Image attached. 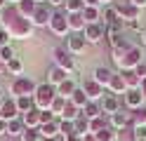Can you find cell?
Masks as SVG:
<instances>
[{"mask_svg": "<svg viewBox=\"0 0 146 141\" xmlns=\"http://www.w3.org/2000/svg\"><path fill=\"white\" fill-rule=\"evenodd\" d=\"M83 92L87 94L90 101H102V99H104V87H102L94 78H87V80L83 82Z\"/></svg>", "mask_w": 146, "mask_h": 141, "instance_id": "obj_11", "label": "cell"}, {"mask_svg": "<svg viewBox=\"0 0 146 141\" xmlns=\"http://www.w3.org/2000/svg\"><path fill=\"white\" fill-rule=\"evenodd\" d=\"M132 113L130 111H118V113H113V115L111 118H108V125H111L113 129H123V127H127V125H132Z\"/></svg>", "mask_w": 146, "mask_h": 141, "instance_id": "obj_14", "label": "cell"}, {"mask_svg": "<svg viewBox=\"0 0 146 141\" xmlns=\"http://www.w3.org/2000/svg\"><path fill=\"white\" fill-rule=\"evenodd\" d=\"M80 113H83V111H80V108H78V106H76L73 101H66V106H64V113H61V120L76 122V120L80 118Z\"/></svg>", "mask_w": 146, "mask_h": 141, "instance_id": "obj_19", "label": "cell"}, {"mask_svg": "<svg viewBox=\"0 0 146 141\" xmlns=\"http://www.w3.org/2000/svg\"><path fill=\"white\" fill-rule=\"evenodd\" d=\"M64 3H66V0H47V5H50V7H61Z\"/></svg>", "mask_w": 146, "mask_h": 141, "instance_id": "obj_48", "label": "cell"}, {"mask_svg": "<svg viewBox=\"0 0 146 141\" xmlns=\"http://www.w3.org/2000/svg\"><path fill=\"white\" fill-rule=\"evenodd\" d=\"M33 3H38V5H40V3H47V0H33Z\"/></svg>", "mask_w": 146, "mask_h": 141, "instance_id": "obj_58", "label": "cell"}, {"mask_svg": "<svg viewBox=\"0 0 146 141\" xmlns=\"http://www.w3.org/2000/svg\"><path fill=\"white\" fill-rule=\"evenodd\" d=\"M0 120H3V108H0Z\"/></svg>", "mask_w": 146, "mask_h": 141, "instance_id": "obj_61", "label": "cell"}, {"mask_svg": "<svg viewBox=\"0 0 146 141\" xmlns=\"http://www.w3.org/2000/svg\"><path fill=\"white\" fill-rule=\"evenodd\" d=\"M0 47H10V33L5 28H0Z\"/></svg>", "mask_w": 146, "mask_h": 141, "instance_id": "obj_43", "label": "cell"}, {"mask_svg": "<svg viewBox=\"0 0 146 141\" xmlns=\"http://www.w3.org/2000/svg\"><path fill=\"white\" fill-rule=\"evenodd\" d=\"M111 3H118V0H102V5H111Z\"/></svg>", "mask_w": 146, "mask_h": 141, "instance_id": "obj_55", "label": "cell"}, {"mask_svg": "<svg viewBox=\"0 0 146 141\" xmlns=\"http://www.w3.org/2000/svg\"><path fill=\"white\" fill-rule=\"evenodd\" d=\"M108 89H111V94H113V97H118V94H125V92H127V85H125L123 73H113V78H111V85H108Z\"/></svg>", "mask_w": 146, "mask_h": 141, "instance_id": "obj_18", "label": "cell"}, {"mask_svg": "<svg viewBox=\"0 0 146 141\" xmlns=\"http://www.w3.org/2000/svg\"><path fill=\"white\" fill-rule=\"evenodd\" d=\"M47 28H50V33L57 35V38H68V35H71V28H68V14L64 12V9H54Z\"/></svg>", "mask_w": 146, "mask_h": 141, "instance_id": "obj_3", "label": "cell"}, {"mask_svg": "<svg viewBox=\"0 0 146 141\" xmlns=\"http://www.w3.org/2000/svg\"><path fill=\"white\" fill-rule=\"evenodd\" d=\"M97 136V141H115V129L108 125V127H104L99 134H94Z\"/></svg>", "mask_w": 146, "mask_h": 141, "instance_id": "obj_38", "label": "cell"}, {"mask_svg": "<svg viewBox=\"0 0 146 141\" xmlns=\"http://www.w3.org/2000/svg\"><path fill=\"white\" fill-rule=\"evenodd\" d=\"M83 35H85L87 45H97L102 38H106V24H104V21H99V24H87L85 31H83Z\"/></svg>", "mask_w": 146, "mask_h": 141, "instance_id": "obj_8", "label": "cell"}, {"mask_svg": "<svg viewBox=\"0 0 146 141\" xmlns=\"http://www.w3.org/2000/svg\"><path fill=\"white\" fill-rule=\"evenodd\" d=\"M102 19H104V24H106V26L115 24L118 19H120V17H118V9H115V5H106V7H104V12H102Z\"/></svg>", "mask_w": 146, "mask_h": 141, "instance_id": "obj_29", "label": "cell"}, {"mask_svg": "<svg viewBox=\"0 0 146 141\" xmlns=\"http://www.w3.org/2000/svg\"><path fill=\"white\" fill-rule=\"evenodd\" d=\"M73 92H76V82H73L71 78H68V80H64L59 87H57V94H59V97H64V99H71V97H73Z\"/></svg>", "mask_w": 146, "mask_h": 141, "instance_id": "obj_28", "label": "cell"}, {"mask_svg": "<svg viewBox=\"0 0 146 141\" xmlns=\"http://www.w3.org/2000/svg\"><path fill=\"white\" fill-rule=\"evenodd\" d=\"M12 97L14 99H19V97H33L35 89H38V85H35L29 75H19V78H14L12 80Z\"/></svg>", "mask_w": 146, "mask_h": 141, "instance_id": "obj_4", "label": "cell"}, {"mask_svg": "<svg viewBox=\"0 0 146 141\" xmlns=\"http://www.w3.org/2000/svg\"><path fill=\"white\" fill-rule=\"evenodd\" d=\"M139 64H144V61H141V47H130V50L125 52V56H123L115 66H118L120 71H134Z\"/></svg>", "mask_w": 146, "mask_h": 141, "instance_id": "obj_5", "label": "cell"}, {"mask_svg": "<svg viewBox=\"0 0 146 141\" xmlns=\"http://www.w3.org/2000/svg\"><path fill=\"white\" fill-rule=\"evenodd\" d=\"M85 19L83 14H68V28H71V33H83L85 31Z\"/></svg>", "mask_w": 146, "mask_h": 141, "instance_id": "obj_22", "label": "cell"}, {"mask_svg": "<svg viewBox=\"0 0 146 141\" xmlns=\"http://www.w3.org/2000/svg\"><path fill=\"white\" fill-rule=\"evenodd\" d=\"M83 19H85V24H99L102 9H99V7H85L83 9Z\"/></svg>", "mask_w": 146, "mask_h": 141, "instance_id": "obj_27", "label": "cell"}, {"mask_svg": "<svg viewBox=\"0 0 146 141\" xmlns=\"http://www.w3.org/2000/svg\"><path fill=\"white\" fill-rule=\"evenodd\" d=\"M42 141H57V139H42Z\"/></svg>", "mask_w": 146, "mask_h": 141, "instance_id": "obj_60", "label": "cell"}, {"mask_svg": "<svg viewBox=\"0 0 146 141\" xmlns=\"http://www.w3.org/2000/svg\"><path fill=\"white\" fill-rule=\"evenodd\" d=\"M7 5H10V3H7V0H0V12H3V9H5Z\"/></svg>", "mask_w": 146, "mask_h": 141, "instance_id": "obj_53", "label": "cell"}, {"mask_svg": "<svg viewBox=\"0 0 146 141\" xmlns=\"http://www.w3.org/2000/svg\"><path fill=\"white\" fill-rule=\"evenodd\" d=\"M0 21H3V28L10 33V38H14V40H29L35 28L31 24V19L19 14L17 5H7L3 9V14H0Z\"/></svg>", "mask_w": 146, "mask_h": 141, "instance_id": "obj_1", "label": "cell"}, {"mask_svg": "<svg viewBox=\"0 0 146 141\" xmlns=\"http://www.w3.org/2000/svg\"><path fill=\"white\" fill-rule=\"evenodd\" d=\"M132 113V127H146V106L137 108V111H130Z\"/></svg>", "mask_w": 146, "mask_h": 141, "instance_id": "obj_30", "label": "cell"}, {"mask_svg": "<svg viewBox=\"0 0 146 141\" xmlns=\"http://www.w3.org/2000/svg\"><path fill=\"white\" fill-rule=\"evenodd\" d=\"M83 9H85V0H66L64 3L66 14H83Z\"/></svg>", "mask_w": 146, "mask_h": 141, "instance_id": "obj_25", "label": "cell"}, {"mask_svg": "<svg viewBox=\"0 0 146 141\" xmlns=\"http://www.w3.org/2000/svg\"><path fill=\"white\" fill-rule=\"evenodd\" d=\"M115 9H118V17H120L125 24L137 21V19H139V12H141V9H137L130 0H118V3H115Z\"/></svg>", "mask_w": 146, "mask_h": 141, "instance_id": "obj_6", "label": "cell"}, {"mask_svg": "<svg viewBox=\"0 0 146 141\" xmlns=\"http://www.w3.org/2000/svg\"><path fill=\"white\" fill-rule=\"evenodd\" d=\"M141 101H144V97H141V92H139V89H127V92L123 94V103H125L130 111L141 108Z\"/></svg>", "mask_w": 146, "mask_h": 141, "instance_id": "obj_15", "label": "cell"}, {"mask_svg": "<svg viewBox=\"0 0 146 141\" xmlns=\"http://www.w3.org/2000/svg\"><path fill=\"white\" fill-rule=\"evenodd\" d=\"M3 99H5V94H3V89H0V103H3Z\"/></svg>", "mask_w": 146, "mask_h": 141, "instance_id": "obj_57", "label": "cell"}, {"mask_svg": "<svg viewBox=\"0 0 146 141\" xmlns=\"http://www.w3.org/2000/svg\"><path fill=\"white\" fill-rule=\"evenodd\" d=\"M21 71H24V64H21V59H17V56H14V59L7 64V73H12V75H17V78H19Z\"/></svg>", "mask_w": 146, "mask_h": 141, "instance_id": "obj_39", "label": "cell"}, {"mask_svg": "<svg viewBox=\"0 0 146 141\" xmlns=\"http://www.w3.org/2000/svg\"><path fill=\"white\" fill-rule=\"evenodd\" d=\"M83 115H85L87 120H94V118H99V115H104V113H102V106H99V101H90L87 106L83 108Z\"/></svg>", "mask_w": 146, "mask_h": 141, "instance_id": "obj_26", "label": "cell"}, {"mask_svg": "<svg viewBox=\"0 0 146 141\" xmlns=\"http://www.w3.org/2000/svg\"><path fill=\"white\" fill-rule=\"evenodd\" d=\"M130 3H132L137 9H144V7H146V0H130Z\"/></svg>", "mask_w": 146, "mask_h": 141, "instance_id": "obj_46", "label": "cell"}, {"mask_svg": "<svg viewBox=\"0 0 146 141\" xmlns=\"http://www.w3.org/2000/svg\"><path fill=\"white\" fill-rule=\"evenodd\" d=\"M130 26H132V28H134V31H141V33H144V26H141V24H139V21H132V24H130Z\"/></svg>", "mask_w": 146, "mask_h": 141, "instance_id": "obj_50", "label": "cell"}, {"mask_svg": "<svg viewBox=\"0 0 146 141\" xmlns=\"http://www.w3.org/2000/svg\"><path fill=\"white\" fill-rule=\"evenodd\" d=\"M83 141H97V136H94V134H85Z\"/></svg>", "mask_w": 146, "mask_h": 141, "instance_id": "obj_52", "label": "cell"}, {"mask_svg": "<svg viewBox=\"0 0 146 141\" xmlns=\"http://www.w3.org/2000/svg\"><path fill=\"white\" fill-rule=\"evenodd\" d=\"M102 0H85V7H99Z\"/></svg>", "mask_w": 146, "mask_h": 141, "instance_id": "obj_47", "label": "cell"}, {"mask_svg": "<svg viewBox=\"0 0 146 141\" xmlns=\"http://www.w3.org/2000/svg\"><path fill=\"white\" fill-rule=\"evenodd\" d=\"M134 73L139 75V80H146V61H144V64H139V66H137V68H134Z\"/></svg>", "mask_w": 146, "mask_h": 141, "instance_id": "obj_44", "label": "cell"}, {"mask_svg": "<svg viewBox=\"0 0 146 141\" xmlns=\"http://www.w3.org/2000/svg\"><path fill=\"white\" fill-rule=\"evenodd\" d=\"M92 78H94L99 85H102V87H108V85H111V78H113V71L106 68V66H99V68H94Z\"/></svg>", "mask_w": 146, "mask_h": 141, "instance_id": "obj_17", "label": "cell"}, {"mask_svg": "<svg viewBox=\"0 0 146 141\" xmlns=\"http://www.w3.org/2000/svg\"><path fill=\"white\" fill-rule=\"evenodd\" d=\"M7 134V120H0V136Z\"/></svg>", "mask_w": 146, "mask_h": 141, "instance_id": "obj_49", "label": "cell"}, {"mask_svg": "<svg viewBox=\"0 0 146 141\" xmlns=\"http://www.w3.org/2000/svg\"><path fill=\"white\" fill-rule=\"evenodd\" d=\"M21 122H24L26 129H40V111L33 108V111H29V113H24V115H21Z\"/></svg>", "mask_w": 146, "mask_h": 141, "instance_id": "obj_16", "label": "cell"}, {"mask_svg": "<svg viewBox=\"0 0 146 141\" xmlns=\"http://www.w3.org/2000/svg\"><path fill=\"white\" fill-rule=\"evenodd\" d=\"M66 101H68V99L57 97V99L52 101V106H50V111H52V113H54V115H57L59 120H61V113H64V106H66Z\"/></svg>", "mask_w": 146, "mask_h": 141, "instance_id": "obj_37", "label": "cell"}, {"mask_svg": "<svg viewBox=\"0 0 146 141\" xmlns=\"http://www.w3.org/2000/svg\"><path fill=\"white\" fill-rule=\"evenodd\" d=\"M64 80H68V73L66 71H61V68H57V66H54V68L50 71V85H52V87H59V85L64 82Z\"/></svg>", "mask_w": 146, "mask_h": 141, "instance_id": "obj_24", "label": "cell"}, {"mask_svg": "<svg viewBox=\"0 0 146 141\" xmlns=\"http://www.w3.org/2000/svg\"><path fill=\"white\" fill-rule=\"evenodd\" d=\"M40 136L42 139H57L59 136V120H54V122H47V125H40Z\"/></svg>", "mask_w": 146, "mask_h": 141, "instance_id": "obj_20", "label": "cell"}, {"mask_svg": "<svg viewBox=\"0 0 146 141\" xmlns=\"http://www.w3.org/2000/svg\"><path fill=\"white\" fill-rule=\"evenodd\" d=\"M99 106H102V113H104V115H108V118H111L113 113H118V111H120V99H118V97H113V94H104V99L99 101Z\"/></svg>", "mask_w": 146, "mask_h": 141, "instance_id": "obj_13", "label": "cell"}, {"mask_svg": "<svg viewBox=\"0 0 146 141\" xmlns=\"http://www.w3.org/2000/svg\"><path fill=\"white\" fill-rule=\"evenodd\" d=\"M24 122H21V118L19 120H10V122H7V134H10V136H21L24 134Z\"/></svg>", "mask_w": 146, "mask_h": 141, "instance_id": "obj_35", "label": "cell"}, {"mask_svg": "<svg viewBox=\"0 0 146 141\" xmlns=\"http://www.w3.org/2000/svg\"><path fill=\"white\" fill-rule=\"evenodd\" d=\"M50 19H52V7L47 3H40L38 7H35L33 17H31V24L38 26V28H42V26H50Z\"/></svg>", "mask_w": 146, "mask_h": 141, "instance_id": "obj_9", "label": "cell"}, {"mask_svg": "<svg viewBox=\"0 0 146 141\" xmlns=\"http://www.w3.org/2000/svg\"><path fill=\"white\" fill-rule=\"evenodd\" d=\"M54 120H59L54 113L47 108V111H40V125H47V122H54Z\"/></svg>", "mask_w": 146, "mask_h": 141, "instance_id": "obj_42", "label": "cell"}, {"mask_svg": "<svg viewBox=\"0 0 146 141\" xmlns=\"http://www.w3.org/2000/svg\"><path fill=\"white\" fill-rule=\"evenodd\" d=\"M35 7H38V3H33V0H19V3H17V9H19V14L26 17V19H31V17H33Z\"/></svg>", "mask_w": 146, "mask_h": 141, "instance_id": "obj_23", "label": "cell"}, {"mask_svg": "<svg viewBox=\"0 0 146 141\" xmlns=\"http://www.w3.org/2000/svg\"><path fill=\"white\" fill-rule=\"evenodd\" d=\"M57 97H59V94H57V87H52L50 82L38 85V89H35V94H33L35 108H38V111H47V108L52 106V101L57 99Z\"/></svg>", "mask_w": 146, "mask_h": 141, "instance_id": "obj_2", "label": "cell"}, {"mask_svg": "<svg viewBox=\"0 0 146 141\" xmlns=\"http://www.w3.org/2000/svg\"><path fill=\"white\" fill-rule=\"evenodd\" d=\"M17 108H19L21 115H24V113H29V111H33L35 108L33 97H19V99H17Z\"/></svg>", "mask_w": 146, "mask_h": 141, "instance_id": "obj_34", "label": "cell"}, {"mask_svg": "<svg viewBox=\"0 0 146 141\" xmlns=\"http://www.w3.org/2000/svg\"><path fill=\"white\" fill-rule=\"evenodd\" d=\"M68 101H73V103H76V106H78L80 111H83V108L87 106V103H90V99H87V94L83 92V87H76V92H73V97H71Z\"/></svg>", "mask_w": 146, "mask_h": 141, "instance_id": "obj_33", "label": "cell"}, {"mask_svg": "<svg viewBox=\"0 0 146 141\" xmlns=\"http://www.w3.org/2000/svg\"><path fill=\"white\" fill-rule=\"evenodd\" d=\"M134 129H137V139L146 141V127H134Z\"/></svg>", "mask_w": 146, "mask_h": 141, "instance_id": "obj_45", "label": "cell"}, {"mask_svg": "<svg viewBox=\"0 0 146 141\" xmlns=\"http://www.w3.org/2000/svg\"><path fill=\"white\" fill-rule=\"evenodd\" d=\"M21 141H42V136H40V132H38V129H24Z\"/></svg>", "mask_w": 146, "mask_h": 141, "instance_id": "obj_40", "label": "cell"}, {"mask_svg": "<svg viewBox=\"0 0 146 141\" xmlns=\"http://www.w3.org/2000/svg\"><path fill=\"white\" fill-rule=\"evenodd\" d=\"M120 73H123V78H125V85H127V89H139L141 80H139V75H137L134 71H120Z\"/></svg>", "mask_w": 146, "mask_h": 141, "instance_id": "obj_32", "label": "cell"}, {"mask_svg": "<svg viewBox=\"0 0 146 141\" xmlns=\"http://www.w3.org/2000/svg\"><path fill=\"white\" fill-rule=\"evenodd\" d=\"M104 127H108L106 115H99V118H94V120H90V134H99Z\"/></svg>", "mask_w": 146, "mask_h": 141, "instance_id": "obj_36", "label": "cell"}, {"mask_svg": "<svg viewBox=\"0 0 146 141\" xmlns=\"http://www.w3.org/2000/svg\"><path fill=\"white\" fill-rule=\"evenodd\" d=\"M0 108H3V120H7V122L21 118L19 108H17V99H14V97H5L3 103H0Z\"/></svg>", "mask_w": 146, "mask_h": 141, "instance_id": "obj_10", "label": "cell"}, {"mask_svg": "<svg viewBox=\"0 0 146 141\" xmlns=\"http://www.w3.org/2000/svg\"><path fill=\"white\" fill-rule=\"evenodd\" d=\"M76 141H83V139H76Z\"/></svg>", "mask_w": 146, "mask_h": 141, "instance_id": "obj_62", "label": "cell"}, {"mask_svg": "<svg viewBox=\"0 0 146 141\" xmlns=\"http://www.w3.org/2000/svg\"><path fill=\"white\" fill-rule=\"evenodd\" d=\"M52 56H54V66H57V68L66 71V73H71L73 68H76V64H73V56L68 54L66 47H54Z\"/></svg>", "mask_w": 146, "mask_h": 141, "instance_id": "obj_7", "label": "cell"}, {"mask_svg": "<svg viewBox=\"0 0 146 141\" xmlns=\"http://www.w3.org/2000/svg\"><path fill=\"white\" fill-rule=\"evenodd\" d=\"M115 141H139L137 139V129L132 125H127L123 129H115Z\"/></svg>", "mask_w": 146, "mask_h": 141, "instance_id": "obj_21", "label": "cell"}, {"mask_svg": "<svg viewBox=\"0 0 146 141\" xmlns=\"http://www.w3.org/2000/svg\"><path fill=\"white\" fill-rule=\"evenodd\" d=\"M85 45H87V40H85L83 33H73V35L66 38V50H68V54H80V52H85Z\"/></svg>", "mask_w": 146, "mask_h": 141, "instance_id": "obj_12", "label": "cell"}, {"mask_svg": "<svg viewBox=\"0 0 146 141\" xmlns=\"http://www.w3.org/2000/svg\"><path fill=\"white\" fill-rule=\"evenodd\" d=\"M141 42L146 45V28H144V33H141Z\"/></svg>", "mask_w": 146, "mask_h": 141, "instance_id": "obj_56", "label": "cell"}, {"mask_svg": "<svg viewBox=\"0 0 146 141\" xmlns=\"http://www.w3.org/2000/svg\"><path fill=\"white\" fill-rule=\"evenodd\" d=\"M139 92H141V97L146 99V80H141V85H139Z\"/></svg>", "mask_w": 146, "mask_h": 141, "instance_id": "obj_51", "label": "cell"}, {"mask_svg": "<svg viewBox=\"0 0 146 141\" xmlns=\"http://www.w3.org/2000/svg\"><path fill=\"white\" fill-rule=\"evenodd\" d=\"M5 71H7V66H5V61H3V59H0V73H5Z\"/></svg>", "mask_w": 146, "mask_h": 141, "instance_id": "obj_54", "label": "cell"}, {"mask_svg": "<svg viewBox=\"0 0 146 141\" xmlns=\"http://www.w3.org/2000/svg\"><path fill=\"white\" fill-rule=\"evenodd\" d=\"M7 3H14V5H17V3H19V0H7Z\"/></svg>", "mask_w": 146, "mask_h": 141, "instance_id": "obj_59", "label": "cell"}, {"mask_svg": "<svg viewBox=\"0 0 146 141\" xmlns=\"http://www.w3.org/2000/svg\"><path fill=\"white\" fill-rule=\"evenodd\" d=\"M0 59L5 61V66L14 59V50H12V45H10V47H0Z\"/></svg>", "mask_w": 146, "mask_h": 141, "instance_id": "obj_41", "label": "cell"}, {"mask_svg": "<svg viewBox=\"0 0 146 141\" xmlns=\"http://www.w3.org/2000/svg\"><path fill=\"white\" fill-rule=\"evenodd\" d=\"M73 127H76V134H78L80 139H83L85 134H90V120L83 115V113H80V118H78L76 122H73Z\"/></svg>", "mask_w": 146, "mask_h": 141, "instance_id": "obj_31", "label": "cell"}]
</instances>
